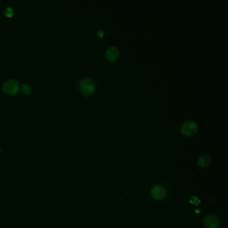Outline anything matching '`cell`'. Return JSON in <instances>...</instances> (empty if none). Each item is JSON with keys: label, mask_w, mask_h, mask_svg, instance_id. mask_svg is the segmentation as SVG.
Here are the masks:
<instances>
[{"label": "cell", "mask_w": 228, "mask_h": 228, "mask_svg": "<svg viewBox=\"0 0 228 228\" xmlns=\"http://www.w3.org/2000/svg\"><path fill=\"white\" fill-rule=\"evenodd\" d=\"M81 93L86 96L93 95L96 90V85L93 79L84 78L82 79L79 84Z\"/></svg>", "instance_id": "1"}, {"label": "cell", "mask_w": 228, "mask_h": 228, "mask_svg": "<svg viewBox=\"0 0 228 228\" xmlns=\"http://www.w3.org/2000/svg\"><path fill=\"white\" fill-rule=\"evenodd\" d=\"M198 125L195 121H187L184 122L181 126V131L182 133L188 137L194 135L198 130Z\"/></svg>", "instance_id": "2"}, {"label": "cell", "mask_w": 228, "mask_h": 228, "mask_svg": "<svg viewBox=\"0 0 228 228\" xmlns=\"http://www.w3.org/2000/svg\"><path fill=\"white\" fill-rule=\"evenodd\" d=\"M2 90L7 94H16L20 90V84L16 80H10L2 85Z\"/></svg>", "instance_id": "3"}, {"label": "cell", "mask_w": 228, "mask_h": 228, "mask_svg": "<svg viewBox=\"0 0 228 228\" xmlns=\"http://www.w3.org/2000/svg\"><path fill=\"white\" fill-rule=\"evenodd\" d=\"M204 225L207 228H218L220 226V220L214 214H209L204 218Z\"/></svg>", "instance_id": "4"}, {"label": "cell", "mask_w": 228, "mask_h": 228, "mask_svg": "<svg viewBox=\"0 0 228 228\" xmlns=\"http://www.w3.org/2000/svg\"><path fill=\"white\" fill-rule=\"evenodd\" d=\"M166 194L165 188L161 185L154 186L151 189V195L156 200L160 201L163 199Z\"/></svg>", "instance_id": "5"}, {"label": "cell", "mask_w": 228, "mask_h": 228, "mask_svg": "<svg viewBox=\"0 0 228 228\" xmlns=\"http://www.w3.org/2000/svg\"><path fill=\"white\" fill-rule=\"evenodd\" d=\"M106 55L107 59L110 61V62H115L118 58L120 55L119 50H118V48L115 46H111L109 47L106 51Z\"/></svg>", "instance_id": "6"}, {"label": "cell", "mask_w": 228, "mask_h": 228, "mask_svg": "<svg viewBox=\"0 0 228 228\" xmlns=\"http://www.w3.org/2000/svg\"><path fill=\"white\" fill-rule=\"evenodd\" d=\"M197 163H198V165L201 166V167L202 168L208 167L212 163L211 158H210L208 155H202L199 158L198 161H197Z\"/></svg>", "instance_id": "7"}, {"label": "cell", "mask_w": 228, "mask_h": 228, "mask_svg": "<svg viewBox=\"0 0 228 228\" xmlns=\"http://www.w3.org/2000/svg\"><path fill=\"white\" fill-rule=\"evenodd\" d=\"M21 90H22V93L24 94L28 95L30 94H31L32 90L31 86H29L28 84H24L22 86H21Z\"/></svg>", "instance_id": "8"}, {"label": "cell", "mask_w": 228, "mask_h": 228, "mask_svg": "<svg viewBox=\"0 0 228 228\" xmlns=\"http://www.w3.org/2000/svg\"><path fill=\"white\" fill-rule=\"evenodd\" d=\"M5 14L9 17H12L13 15H14V11H13V10L11 8L8 7V8L6 9V11H5Z\"/></svg>", "instance_id": "9"}, {"label": "cell", "mask_w": 228, "mask_h": 228, "mask_svg": "<svg viewBox=\"0 0 228 228\" xmlns=\"http://www.w3.org/2000/svg\"><path fill=\"white\" fill-rule=\"evenodd\" d=\"M104 34L103 32H102V31H98V37L99 38H103L104 37Z\"/></svg>", "instance_id": "10"}, {"label": "cell", "mask_w": 228, "mask_h": 228, "mask_svg": "<svg viewBox=\"0 0 228 228\" xmlns=\"http://www.w3.org/2000/svg\"><path fill=\"white\" fill-rule=\"evenodd\" d=\"M0 153H1V149H0Z\"/></svg>", "instance_id": "11"}]
</instances>
